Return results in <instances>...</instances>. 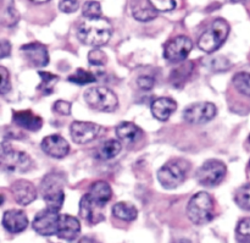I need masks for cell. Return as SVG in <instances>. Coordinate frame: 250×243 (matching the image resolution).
<instances>
[{"label":"cell","instance_id":"obj_21","mask_svg":"<svg viewBox=\"0 0 250 243\" xmlns=\"http://www.w3.org/2000/svg\"><path fill=\"white\" fill-rule=\"evenodd\" d=\"M151 114L159 121H166L177 109V103L171 98H158L151 103Z\"/></svg>","mask_w":250,"mask_h":243},{"label":"cell","instance_id":"obj_29","mask_svg":"<svg viewBox=\"0 0 250 243\" xmlns=\"http://www.w3.org/2000/svg\"><path fill=\"white\" fill-rule=\"evenodd\" d=\"M67 81L75 83V85L84 86L89 85V83L97 82V77H95L92 72H89V71H85L83 70V68H78L75 73L68 76Z\"/></svg>","mask_w":250,"mask_h":243},{"label":"cell","instance_id":"obj_26","mask_svg":"<svg viewBox=\"0 0 250 243\" xmlns=\"http://www.w3.org/2000/svg\"><path fill=\"white\" fill-rule=\"evenodd\" d=\"M1 5V23L7 27H14L20 20V14L15 7L14 0H2Z\"/></svg>","mask_w":250,"mask_h":243},{"label":"cell","instance_id":"obj_32","mask_svg":"<svg viewBox=\"0 0 250 243\" xmlns=\"http://www.w3.org/2000/svg\"><path fill=\"white\" fill-rule=\"evenodd\" d=\"M236 239L238 242H250V218L242 219L236 229Z\"/></svg>","mask_w":250,"mask_h":243},{"label":"cell","instance_id":"obj_43","mask_svg":"<svg viewBox=\"0 0 250 243\" xmlns=\"http://www.w3.org/2000/svg\"><path fill=\"white\" fill-rule=\"evenodd\" d=\"M249 165H250V161H249Z\"/></svg>","mask_w":250,"mask_h":243},{"label":"cell","instance_id":"obj_24","mask_svg":"<svg viewBox=\"0 0 250 243\" xmlns=\"http://www.w3.org/2000/svg\"><path fill=\"white\" fill-rule=\"evenodd\" d=\"M122 149V144L120 139H109L100 144L99 148L95 152V158L99 160H109L120 154Z\"/></svg>","mask_w":250,"mask_h":243},{"label":"cell","instance_id":"obj_2","mask_svg":"<svg viewBox=\"0 0 250 243\" xmlns=\"http://www.w3.org/2000/svg\"><path fill=\"white\" fill-rule=\"evenodd\" d=\"M187 215L194 225L209 224L215 218L214 199L208 192H199L190 198Z\"/></svg>","mask_w":250,"mask_h":243},{"label":"cell","instance_id":"obj_23","mask_svg":"<svg viewBox=\"0 0 250 243\" xmlns=\"http://www.w3.org/2000/svg\"><path fill=\"white\" fill-rule=\"evenodd\" d=\"M115 131H116L117 139L127 144L136 143L143 136V132H142V130L137 125L127 121L120 122L116 126V129H115Z\"/></svg>","mask_w":250,"mask_h":243},{"label":"cell","instance_id":"obj_34","mask_svg":"<svg viewBox=\"0 0 250 243\" xmlns=\"http://www.w3.org/2000/svg\"><path fill=\"white\" fill-rule=\"evenodd\" d=\"M151 2L154 7H155L158 11H172L176 6H177V2L176 0H149Z\"/></svg>","mask_w":250,"mask_h":243},{"label":"cell","instance_id":"obj_13","mask_svg":"<svg viewBox=\"0 0 250 243\" xmlns=\"http://www.w3.org/2000/svg\"><path fill=\"white\" fill-rule=\"evenodd\" d=\"M21 53L23 54L27 63L34 67H44L49 64V53L45 45L41 43L24 44L21 46Z\"/></svg>","mask_w":250,"mask_h":243},{"label":"cell","instance_id":"obj_16","mask_svg":"<svg viewBox=\"0 0 250 243\" xmlns=\"http://www.w3.org/2000/svg\"><path fill=\"white\" fill-rule=\"evenodd\" d=\"M2 226L10 234H20L28 226V218L22 210H6L2 215Z\"/></svg>","mask_w":250,"mask_h":243},{"label":"cell","instance_id":"obj_42","mask_svg":"<svg viewBox=\"0 0 250 243\" xmlns=\"http://www.w3.org/2000/svg\"><path fill=\"white\" fill-rule=\"evenodd\" d=\"M249 142H250V136H249Z\"/></svg>","mask_w":250,"mask_h":243},{"label":"cell","instance_id":"obj_5","mask_svg":"<svg viewBox=\"0 0 250 243\" xmlns=\"http://www.w3.org/2000/svg\"><path fill=\"white\" fill-rule=\"evenodd\" d=\"M84 100L88 107L97 111L112 112L119 108V99L111 89L106 87H90L85 90Z\"/></svg>","mask_w":250,"mask_h":243},{"label":"cell","instance_id":"obj_11","mask_svg":"<svg viewBox=\"0 0 250 243\" xmlns=\"http://www.w3.org/2000/svg\"><path fill=\"white\" fill-rule=\"evenodd\" d=\"M193 49V42L186 36H178L167 42L164 50V58L170 63L186 60Z\"/></svg>","mask_w":250,"mask_h":243},{"label":"cell","instance_id":"obj_30","mask_svg":"<svg viewBox=\"0 0 250 243\" xmlns=\"http://www.w3.org/2000/svg\"><path fill=\"white\" fill-rule=\"evenodd\" d=\"M234 202L241 209L250 210V183L238 188L234 196Z\"/></svg>","mask_w":250,"mask_h":243},{"label":"cell","instance_id":"obj_10","mask_svg":"<svg viewBox=\"0 0 250 243\" xmlns=\"http://www.w3.org/2000/svg\"><path fill=\"white\" fill-rule=\"evenodd\" d=\"M216 114L217 109L212 103H195L183 110V119L190 125H203L211 121Z\"/></svg>","mask_w":250,"mask_h":243},{"label":"cell","instance_id":"obj_27","mask_svg":"<svg viewBox=\"0 0 250 243\" xmlns=\"http://www.w3.org/2000/svg\"><path fill=\"white\" fill-rule=\"evenodd\" d=\"M39 77L42 78L41 85L38 86V89L43 93L44 95H50L53 93L54 87H55V83L59 81V76L53 75V73L44 72V71H41L38 73Z\"/></svg>","mask_w":250,"mask_h":243},{"label":"cell","instance_id":"obj_9","mask_svg":"<svg viewBox=\"0 0 250 243\" xmlns=\"http://www.w3.org/2000/svg\"><path fill=\"white\" fill-rule=\"evenodd\" d=\"M60 217L59 210L50 209L46 207V209L42 210L34 217L32 227L37 234L42 236H54L58 235L59 222H60Z\"/></svg>","mask_w":250,"mask_h":243},{"label":"cell","instance_id":"obj_19","mask_svg":"<svg viewBox=\"0 0 250 243\" xmlns=\"http://www.w3.org/2000/svg\"><path fill=\"white\" fill-rule=\"evenodd\" d=\"M102 209L103 208L94 204V203L87 197V195H84L81 198L80 215L87 224L95 225L98 224V222L103 221V220H104V215H103Z\"/></svg>","mask_w":250,"mask_h":243},{"label":"cell","instance_id":"obj_6","mask_svg":"<svg viewBox=\"0 0 250 243\" xmlns=\"http://www.w3.org/2000/svg\"><path fill=\"white\" fill-rule=\"evenodd\" d=\"M33 160L24 152L12 151L11 144L6 141L1 144V169L6 173L23 174L31 170Z\"/></svg>","mask_w":250,"mask_h":243},{"label":"cell","instance_id":"obj_28","mask_svg":"<svg viewBox=\"0 0 250 243\" xmlns=\"http://www.w3.org/2000/svg\"><path fill=\"white\" fill-rule=\"evenodd\" d=\"M232 82L239 93L250 98V73L238 72L232 78Z\"/></svg>","mask_w":250,"mask_h":243},{"label":"cell","instance_id":"obj_7","mask_svg":"<svg viewBox=\"0 0 250 243\" xmlns=\"http://www.w3.org/2000/svg\"><path fill=\"white\" fill-rule=\"evenodd\" d=\"M227 168L225 163L217 159L205 161L197 173V181L205 187H215L224 181Z\"/></svg>","mask_w":250,"mask_h":243},{"label":"cell","instance_id":"obj_35","mask_svg":"<svg viewBox=\"0 0 250 243\" xmlns=\"http://www.w3.org/2000/svg\"><path fill=\"white\" fill-rule=\"evenodd\" d=\"M0 75H1V85H0V92H1L2 95L6 94L7 92H10L11 89V85H10V75L9 71L1 66L0 67Z\"/></svg>","mask_w":250,"mask_h":243},{"label":"cell","instance_id":"obj_38","mask_svg":"<svg viewBox=\"0 0 250 243\" xmlns=\"http://www.w3.org/2000/svg\"><path fill=\"white\" fill-rule=\"evenodd\" d=\"M210 65H211V68L214 71H225V70H229V66H231V64H229V61L227 60L226 58H222V56H220V58L211 59V63H210Z\"/></svg>","mask_w":250,"mask_h":243},{"label":"cell","instance_id":"obj_17","mask_svg":"<svg viewBox=\"0 0 250 243\" xmlns=\"http://www.w3.org/2000/svg\"><path fill=\"white\" fill-rule=\"evenodd\" d=\"M81 232V224L75 217L71 215H61L59 222V230L56 236L63 241L72 242L78 237Z\"/></svg>","mask_w":250,"mask_h":243},{"label":"cell","instance_id":"obj_40","mask_svg":"<svg viewBox=\"0 0 250 243\" xmlns=\"http://www.w3.org/2000/svg\"><path fill=\"white\" fill-rule=\"evenodd\" d=\"M10 53H11V44H10L9 41H6V39H2L1 41V55H0V58L1 59H5L6 56L10 55Z\"/></svg>","mask_w":250,"mask_h":243},{"label":"cell","instance_id":"obj_15","mask_svg":"<svg viewBox=\"0 0 250 243\" xmlns=\"http://www.w3.org/2000/svg\"><path fill=\"white\" fill-rule=\"evenodd\" d=\"M11 192L15 202L23 207L31 204L37 198L36 187L33 183L27 180L15 181L11 186Z\"/></svg>","mask_w":250,"mask_h":243},{"label":"cell","instance_id":"obj_41","mask_svg":"<svg viewBox=\"0 0 250 243\" xmlns=\"http://www.w3.org/2000/svg\"><path fill=\"white\" fill-rule=\"evenodd\" d=\"M33 2H36V4H44V2H48L49 0H32Z\"/></svg>","mask_w":250,"mask_h":243},{"label":"cell","instance_id":"obj_36","mask_svg":"<svg viewBox=\"0 0 250 243\" xmlns=\"http://www.w3.org/2000/svg\"><path fill=\"white\" fill-rule=\"evenodd\" d=\"M54 111L58 112V114L63 115V116H67L71 115V109H72V104L70 102H66V100H58L54 104Z\"/></svg>","mask_w":250,"mask_h":243},{"label":"cell","instance_id":"obj_8","mask_svg":"<svg viewBox=\"0 0 250 243\" xmlns=\"http://www.w3.org/2000/svg\"><path fill=\"white\" fill-rule=\"evenodd\" d=\"M185 166L177 160H171L164 164L158 171V181L166 190H175L186 180Z\"/></svg>","mask_w":250,"mask_h":243},{"label":"cell","instance_id":"obj_1","mask_svg":"<svg viewBox=\"0 0 250 243\" xmlns=\"http://www.w3.org/2000/svg\"><path fill=\"white\" fill-rule=\"evenodd\" d=\"M112 36V27L106 20L87 19L78 27L77 37L85 45H92L95 48L105 45Z\"/></svg>","mask_w":250,"mask_h":243},{"label":"cell","instance_id":"obj_22","mask_svg":"<svg viewBox=\"0 0 250 243\" xmlns=\"http://www.w3.org/2000/svg\"><path fill=\"white\" fill-rule=\"evenodd\" d=\"M132 15L141 22H148L158 17V10L149 0H132Z\"/></svg>","mask_w":250,"mask_h":243},{"label":"cell","instance_id":"obj_18","mask_svg":"<svg viewBox=\"0 0 250 243\" xmlns=\"http://www.w3.org/2000/svg\"><path fill=\"white\" fill-rule=\"evenodd\" d=\"M87 197L98 207L104 208L112 197V190L110 185L105 181H97L90 186L87 193Z\"/></svg>","mask_w":250,"mask_h":243},{"label":"cell","instance_id":"obj_31","mask_svg":"<svg viewBox=\"0 0 250 243\" xmlns=\"http://www.w3.org/2000/svg\"><path fill=\"white\" fill-rule=\"evenodd\" d=\"M102 6L98 1H85L82 6V14L85 19H99L102 17Z\"/></svg>","mask_w":250,"mask_h":243},{"label":"cell","instance_id":"obj_39","mask_svg":"<svg viewBox=\"0 0 250 243\" xmlns=\"http://www.w3.org/2000/svg\"><path fill=\"white\" fill-rule=\"evenodd\" d=\"M137 85L141 89L143 90H149L154 87L155 85V80L151 76H141V77L137 80Z\"/></svg>","mask_w":250,"mask_h":243},{"label":"cell","instance_id":"obj_37","mask_svg":"<svg viewBox=\"0 0 250 243\" xmlns=\"http://www.w3.org/2000/svg\"><path fill=\"white\" fill-rule=\"evenodd\" d=\"M59 9L65 14H72V12L77 11L78 0H60Z\"/></svg>","mask_w":250,"mask_h":243},{"label":"cell","instance_id":"obj_14","mask_svg":"<svg viewBox=\"0 0 250 243\" xmlns=\"http://www.w3.org/2000/svg\"><path fill=\"white\" fill-rule=\"evenodd\" d=\"M42 149L46 155L55 159H62L70 153L67 141L60 134H50L44 137L42 141Z\"/></svg>","mask_w":250,"mask_h":243},{"label":"cell","instance_id":"obj_4","mask_svg":"<svg viewBox=\"0 0 250 243\" xmlns=\"http://www.w3.org/2000/svg\"><path fill=\"white\" fill-rule=\"evenodd\" d=\"M229 33V22L224 19L215 20L211 26L199 37L198 46L205 53H214L221 48Z\"/></svg>","mask_w":250,"mask_h":243},{"label":"cell","instance_id":"obj_12","mask_svg":"<svg viewBox=\"0 0 250 243\" xmlns=\"http://www.w3.org/2000/svg\"><path fill=\"white\" fill-rule=\"evenodd\" d=\"M102 126L94 122L73 121L70 126L71 138L77 144H85L93 142L99 137Z\"/></svg>","mask_w":250,"mask_h":243},{"label":"cell","instance_id":"obj_33","mask_svg":"<svg viewBox=\"0 0 250 243\" xmlns=\"http://www.w3.org/2000/svg\"><path fill=\"white\" fill-rule=\"evenodd\" d=\"M88 61L92 66H103L106 64L107 59L104 51H102L100 49H93L88 54Z\"/></svg>","mask_w":250,"mask_h":243},{"label":"cell","instance_id":"obj_20","mask_svg":"<svg viewBox=\"0 0 250 243\" xmlns=\"http://www.w3.org/2000/svg\"><path fill=\"white\" fill-rule=\"evenodd\" d=\"M15 124L27 131L36 132L39 131L43 126V120L41 116L32 112L31 110H21V111H14L12 116Z\"/></svg>","mask_w":250,"mask_h":243},{"label":"cell","instance_id":"obj_3","mask_svg":"<svg viewBox=\"0 0 250 243\" xmlns=\"http://www.w3.org/2000/svg\"><path fill=\"white\" fill-rule=\"evenodd\" d=\"M63 182L65 178L60 174H48L43 178L41 185V192L46 207L50 209L60 210L65 200L63 193Z\"/></svg>","mask_w":250,"mask_h":243},{"label":"cell","instance_id":"obj_25","mask_svg":"<svg viewBox=\"0 0 250 243\" xmlns=\"http://www.w3.org/2000/svg\"><path fill=\"white\" fill-rule=\"evenodd\" d=\"M112 214L115 218L124 221H134L138 217V210L131 203L120 202L112 207Z\"/></svg>","mask_w":250,"mask_h":243}]
</instances>
